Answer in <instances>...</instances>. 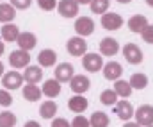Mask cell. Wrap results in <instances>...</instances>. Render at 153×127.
<instances>
[{"instance_id":"18","label":"cell","mask_w":153,"mask_h":127,"mask_svg":"<svg viewBox=\"0 0 153 127\" xmlns=\"http://www.w3.org/2000/svg\"><path fill=\"white\" fill-rule=\"evenodd\" d=\"M87 98L84 97V95H75V97H71L70 100H68V107H70V111H73L76 115H82L85 109H87Z\"/></svg>"},{"instance_id":"2","label":"cell","mask_w":153,"mask_h":127,"mask_svg":"<svg viewBox=\"0 0 153 127\" xmlns=\"http://www.w3.org/2000/svg\"><path fill=\"white\" fill-rule=\"evenodd\" d=\"M9 65L13 66V68H27L29 65H30V54L27 52V50H22V48H18V50H13L11 54H9Z\"/></svg>"},{"instance_id":"42","label":"cell","mask_w":153,"mask_h":127,"mask_svg":"<svg viewBox=\"0 0 153 127\" xmlns=\"http://www.w3.org/2000/svg\"><path fill=\"white\" fill-rule=\"evenodd\" d=\"M119 4H128V2H132V0H117Z\"/></svg>"},{"instance_id":"34","label":"cell","mask_w":153,"mask_h":127,"mask_svg":"<svg viewBox=\"0 0 153 127\" xmlns=\"http://www.w3.org/2000/svg\"><path fill=\"white\" fill-rule=\"evenodd\" d=\"M71 127H91V124H89V118H85L82 115H76L73 118V122H71Z\"/></svg>"},{"instance_id":"10","label":"cell","mask_w":153,"mask_h":127,"mask_svg":"<svg viewBox=\"0 0 153 127\" xmlns=\"http://www.w3.org/2000/svg\"><path fill=\"white\" fill-rule=\"evenodd\" d=\"M114 111L117 115V118L125 120V122H128L134 116V107H132V104L128 100H117L114 104Z\"/></svg>"},{"instance_id":"13","label":"cell","mask_w":153,"mask_h":127,"mask_svg":"<svg viewBox=\"0 0 153 127\" xmlns=\"http://www.w3.org/2000/svg\"><path fill=\"white\" fill-rule=\"evenodd\" d=\"M73 72H75V70H73V65H71V63H61V65H57V68H55V79H57L59 83H70L71 77L75 75Z\"/></svg>"},{"instance_id":"35","label":"cell","mask_w":153,"mask_h":127,"mask_svg":"<svg viewBox=\"0 0 153 127\" xmlns=\"http://www.w3.org/2000/svg\"><path fill=\"white\" fill-rule=\"evenodd\" d=\"M9 4H11L14 9H22V11H23V9H29V7H30L32 0H11Z\"/></svg>"},{"instance_id":"20","label":"cell","mask_w":153,"mask_h":127,"mask_svg":"<svg viewBox=\"0 0 153 127\" xmlns=\"http://www.w3.org/2000/svg\"><path fill=\"white\" fill-rule=\"evenodd\" d=\"M0 32H2V40L4 41H9V43L16 41L18 36H20V29L14 23H4L2 29H0Z\"/></svg>"},{"instance_id":"25","label":"cell","mask_w":153,"mask_h":127,"mask_svg":"<svg viewBox=\"0 0 153 127\" xmlns=\"http://www.w3.org/2000/svg\"><path fill=\"white\" fill-rule=\"evenodd\" d=\"M39 115H41L43 118H46V120L53 118V116L57 115V104H55L53 100H45V102L41 104V107H39Z\"/></svg>"},{"instance_id":"7","label":"cell","mask_w":153,"mask_h":127,"mask_svg":"<svg viewBox=\"0 0 153 127\" xmlns=\"http://www.w3.org/2000/svg\"><path fill=\"white\" fill-rule=\"evenodd\" d=\"M75 31H76V34L82 36V38L91 36L94 32V22H93V18H89V16L76 18L75 20Z\"/></svg>"},{"instance_id":"17","label":"cell","mask_w":153,"mask_h":127,"mask_svg":"<svg viewBox=\"0 0 153 127\" xmlns=\"http://www.w3.org/2000/svg\"><path fill=\"white\" fill-rule=\"evenodd\" d=\"M22 75H23V81H25V83L38 84L39 81L43 79V70H41V66H38V65H36V66H30V65H29Z\"/></svg>"},{"instance_id":"21","label":"cell","mask_w":153,"mask_h":127,"mask_svg":"<svg viewBox=\"0 0 153 127\" xmlns=\"http://www.w3.org/2000/svg\"><path fill=\"white\" fill-rule=\"evenodd\" d=\"M148 25V18L144 14H134L128 20V29L132 32H143V29Z\"/></svg>"},{"instance_id":"28","label":"cell","mask_w":153,"mask_h":127,"mask_svg":"<svg viewBox=\"0 0 153 127\" xmlns=\"http://www.w3.org/2000/svg\"><path fill=\"white\" fill-rule=\"evenodd\" d=\"M128 83H130V86H132L134 89H144V88L148 86V77H146L144 74H134Z\"/></svg>"},{"instance_id":"41","label":"cell","mask_w":153,"mask_h":127,"mask_svg":"<svg viewBox=\"0 0 153 127\" xmlns=\"http://www.w3.org/2000/svg\"><path fill=\"white\" fill-rule=\"evenodd\" d=\"M4 50H5V47H4V43L0 41V56H2V54H4Z\"/></svg>"},{"instance_id":"24","label":"cell","mask_w":153,"mask_h":127,"mask_svg":"<svg viewBox=\"0 0 153 127\" xmlns=\"http://www.w3.org/2000/svg\"><path fill=\"white\" fill-rule=\"evenodd\" d=\"M116 91V95L117 97H121V98H126V97H130L132 95V91H134V88L130 86L128 81H123V79H117L114 81V88H112Z\"/></svg>"},{"instance_id":"36","label":"cell","mask_w":153,"mask_h":127,"mask_svg":"<svg viewBox=\"0 0 153 127\" xmlns=\"http://www.w3.org/2000/svg\"><path fill=\"white\" fill-rule=\"evenodd\" d=\"M52 127H71V124L66 120V118H55L52 122Z\"/></svg>"},{"instance_id":"5","label":"cell","mask_w":153,"mask_h":127,"mask_svg":"<svg viewBox=\"0 0 153 127\" xmlns=\"http://www.w3.org/2000/svg\"><path fill=\"white\" fill-rule=\"evenodd\" d=\"M22 84H23V75L20 72H14V70L4 72V75H2V86H4V89H18Z\"/></svg>"},{"instance_id":"4","label":"cell","mask_w":153,"mask_h":127,"mask_svg":"<svg viewBox=\"0 0 153 127\" xmlns=\"http://www.w3.org/2000/svg\"><path fill=\"white\" fill-rule=\"evenodd\" d=\"M66 48H68V52H70L71 56H75V57H82V56L87 52V41H85L82 36H73V38L68 40Z\"/></svg>"},{"instance_id":"15","label":"cell","mask_w":153,"mask_h":127,"mask_svg":"<svg viewBox=\"0 0 153 127\" xmlns=\"http://www.w3.org/2000/svg\"><path fill=\"white\" fill-rule=\"evenodd\" d=\"M38 63L41 68H50V66H53L55 63H57V54H55V50H52V48H45V50H41L38 56Z\"/></svg>"},{"instance_id":"40","label":"cell","mask_w":153,"mask_h":127,"mask_svg":"<svg viewBox=\"0 0 153 127\" xmlns=\"http://www.w3.org/2000/svg\"><path fill=\"white\" fill-rule=\"evenodd\" d=\"M2 75H4V63L0 61V77H2Z\"/></svg>"},{"instance_id":"27","label":"cell","mask_w":153,"mask_h":127,"mask_svg":"<svg viewBox=\"0 0 153 127\" xmlns=\"http://www.w3.org/2000/svg\"><path fill=\"white\" fill-rule=\"evenodd\" d=\"M109 5H111V0H91L89 2V7H91L93 14H103V13H107Z\"/></svg>"},{"instance_id":"16","label":"cell","mask_w":153,"mask_h":127,"mask_svg":"<svg viewBox=\"0 0 153 127\" xmlns=\"http://www.w3.org/2000/svg\"><path fill=\"white\" fill-rule=\"evenodd\" d=\"M41 91H43V95H46L48 98H55V97H59L61 95V83L53 77V79H46L45 81V84L41 88Z\"/></svg>"},{"instance_id":"39","label":"cell","mask_w":153,"mask_h":127,"mask_svg":"<svg viewBox=\"0 0 153 127\" xmlns=\"http://www.w3.org/2000/svg\"><path fill=\"white\" fill-rule=\"evenodd\" d=\"M75 2L78 4V5H85V4H89L91 0H75Z\"/></svg>"},{"instance_id":"14","label":"cell","mask_w":153,"mask_h":127,"mask_svg":"<svg viewBox=\"0 0 153 127\" xmlns=\"http://www.w3.org/2000/svg\"><path fill=\"white\" fill-rule=\"evenodd\" d=\"M119 52V43L114 38H103L100 41V54L102 56H107V57H112Z\"/></svg>"},{"instance_id":"8","label":"cell","mask_w":153,"mask_h":127,"mask_svg":"<svg viewBox=\"0 0 153 127\" xmlns=\"http://www.w3.org/2000/svg\"><path fill=\"white\" fill-rule=\"evenodd\" d=\"M57 11L64 18H75L78 14V4L75 0H59L57 2Z\"/></svg>"},{"instance_id":"30","label":"cell","mask_w":153,"mask_h":127,"mask_svg":"<svg viewBox=\"0 0 153 127\" xmlns=\"http://www.w3.org/2000/svg\"><path fill=\"white\" fill-rule=\"evenodd\" d=\"M16 125V115L11 111H2L0 113V127H14Z\"/></svg>"},{"instance_id":"3","label":"cell","mask_w":153,"mask_h":127,"mask_svg":"<svg viewBox=\"0 0 153 127\" xmlns=\"http://www.w3.org/2000/svg\"><path fill=\"white\" fill-rule=\"evenodd\" d=\"M134 116H135V122L143 127L153 125V106L150 104H144L141 107H137V111H134Z\"/></svg>"},{"instance_id":"12","label":"cell","mask_w":153,"mask_h":127,"mask_svg":"<svg viewBox=\"0 0 153 127\" xmlns=\"http://www.w3.org/2000/svg\"><path fill=\"white\" fill-rule=\"evenodd\" d=\"M103 77L107 79V81H117V79H121V75H123V68H121V65L119 63H116V61H109L107 65H103Z\"/></svg>"},{"instance_id":"38","label":"cell","mask_w":153,"mask_h":127,"mask_svg":"<svg viewBox=\"0 0 153 127\" xmlns=\"http://www.w3.org/2000/svg\"><path fill=\"white\" fill-rule=\"evenodd\" d=\"M123 127H143V125H139L137 122H130V120H128V122H126Z\"/></svg>"},{"instance_id":"22","label":"cell","mask_w":153,"mask_h":127,"mask_svg":"<svg viewBox=\"0 0 153 127\" xmlns=\"http://www.w3.org/2000/svg\"><path fill=\"white\" fill-rule=\"evenodd\" d=\"M41 95H43V91H41L39 86L30 84V83H27V86H23V98H25V100H29V102H38L39 98H41Z\"/></svg>"},{"instance_id":"33","label":"cell","mask_w":153,"mask_h":127,"mask_svg":"<svg viewBox=\"0 0 153 127\" xmlns=\"http://www.w3.org/2000/svg\"><path fill=\"white\" fill-rule=\"evenodd\" d=\"M38 5L43 11H53L57 7V0H38Z\"/></svg>"},{"instance_id":"31","label":"cell","mask_w":153,"mask_h":127,"mask_svg":"<svg viewBox=\"0 0 153 127\" xmlns=\"http://www.w3.org/2000/svg\"><path fill=\"white\" fill-rule=\"evenodd\" d=\"M11 104H13V97H11L9 89H0V106L7 107V106H11Z\"/></svg>"},{"instance_id":"44","label":"cell","mask_w":153,"mask_h":127,"mask_svg":"<svg viewBox=\"0 0 153 127\" xmlns=\"http://www.w3.org/2000/svg\"><path fill=\"white\" fill-rule=\"evenodd\" d=\"M148 127H153V125H148Z\"/></svg>"},{"instance_id":"23","label":"cell","mask_w":153,"mask_h":127,"mask_svg":"<svg viewBox=\"0 0 153 127\" xmlns=\"http://www.w3.org/2000/svg\"><path fill=\"white\" fill-rule=\"evenodd\" d=\"M14 18H16V9L11 4L2 2L0 4V22L2 23H11Z\"/></svg>"},{"instance_id":"11","label":"cell","mask_w":153,"mask_h":127,"mask_svg":"<svg viewBox=\"0 0 153 127\" xmlns=\"http://www.w3.org/2000/svg\"><path fill=\"white\" fill-rule=\"evenodd\" d=\"M102 25L107 31H117L123 25V18L117 13H103L102 14Z\"/></svg>"},{"instance_id":"9","label":"cell","mask_w":153,"mask_h":127,"mask_svg":"<svg viewBox=\"0 0 153 127\" xmlns=\"http://www.w3.org/2000/svg\"><path fill=\"white\" fill-rule=\"evenodd\" d=\"M70 88L75 95H84L91 88V81L87 75H73L70 81Z\"/></svg>"},{"instance_id":"1","label":"cell","mask_w":153,"mask_h":127,"mask_svg":"<svg viewBox=\"0 0 153 127\" xmlns=\"http://www.w3.org/2000/svg\"><path fill=\"white\" fill-rule=\"evenodd\" d=\"M82 65L87 72L94 74V72H100L103 68V57L102 54H94V52H85L82 56Z\"/></svg>"},{"instance_id":"29","label":"cell","mask_w":153,"mask_h":127,"mask_svg":"<svg viewBox=\"0 0 153 127\" xmlns=\"http://www.w3.org/2000/svg\"><path fill=\"white\" fill-rule=\"evenodd\" d=\"M117 95H116L114 89H103L102 91V95H100V102L103 104V106H114L116 102H117Z\"/></svg>"},{"instance_id":"19","label":"cell","mask_w":153,"mask_h":127,"mask_svg":"<svg viewBox=\"0 0 153 127\" xmlns=\"http://www.w3.org/2000/svg\"><path fill=\"white\" fill-rule=\"evenodd\" d=\"M18 47L22 48V50H27V52H30L36 45H38V40H36V36L32 34V32H20V36H18Z\"/></svg>"},{"instance_id":"6","label":"cell","mask_w":153,"mask_h":127,"mask_svg":"<svg viewBox=\"0 0 153 127\" xmlns=\"http://www.w3.org/2000/svg\"><path fill=\"white\" fill-rule=\"evenodd\" d=\"M123 56L130 65H141L143 63V50L135 43H126L123 47Z\"/></svg>"},{"instance_id":"26","label":"cell","mask_w":153,"mask_h":127,"mask_svg":"<svg viewBox=\"0 0 153 127\" xmlns=\"http://www.w3.org/2000/svg\"><path fill=\"white\" fill-rule=\"evenodd\" d=\"M89 124L91 127H109L111 120H109V115H105L103 111H94L89 118Z\"/></svg>"},{"instance_id":"37","label":"cell","mask_w":153,"mask_h":127,"mask_svg":"<svg viewBox=\"0 0 153 127\" xmlns=\"http://www.w3.org/2000/svg\"><path fill=\"white\" fill-rule=\"evenodd\" d=\"M23 127H41V125H39L36 120H29V122H27V124H25Z\"/></svg>"},{"instance_id":"43","label":"cell","mask_w":153,"mask_h":127,"mask_svg":"<svg viewBox=\"0 0 153 127\" xmlns=\"http://www.w3.org/2000/svg\"><path fill=\"white\" fill-rule=\"evenodd\" d=\"M146 4H148L150 7H153V0H146Z\"/></svg>"},{"instance_id":"32","label":"cell","mask_w":153,"mask_h":127,"mask_svg":"<svg viewBox=\"0 0 153 127\" xmlns=\"http://www.w3.org/2000/svg\"><path fill=\"white\" fill-rule=\"evenodd\" d=\"M141 36H143V40L146 43H150V45H153V25H146L144 29H143V32H141Z\"/></svg>"}]
</instances>
